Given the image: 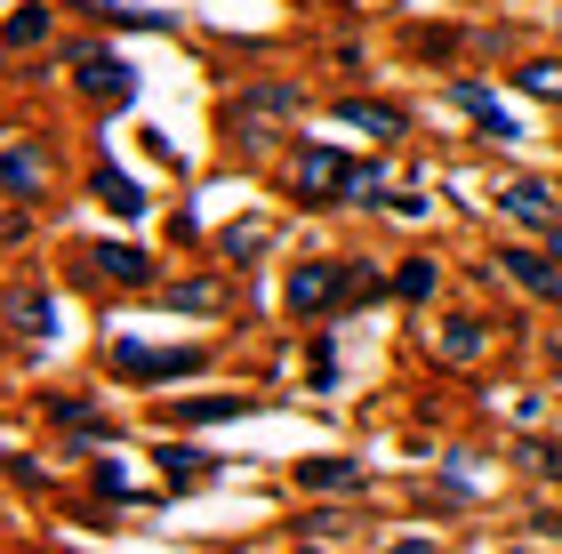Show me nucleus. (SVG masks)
Segmentation results:
<instances>
[{"mask_svg":"<svg viewBox=\"0 0 562 554\" xmlns=\"http://www.w3.org/2000/svg\"><path fill=\"white\" fill-rule=\"evenodd\" d=\"M362 185H370V169H353L346 154H329V145H305V154L290 161V193L297 201H346Z\"/></svg>","mask_w":562,"mask_h":554,"instance_id":"obj_1","label":"nucleus"},{"mask_svg":"<svg viewBox=\"0 0 562 554\" xmlns=\"http://www.w3.org/2000/svg\"><path fill=\"white\" fill-rule=\"evenodd\" d=\"M72 72H81V89H89V97H105V105H121V97L137 89V81H130V65H121L113 48H81V57H72Z\"/></svg>","mask_w":562,"mask_h":554,"instance_id":"obj_2","label":"nucleus"},{"mask_svg":"<svg viewBox=\"0 0 562 554\" xmlns=\"http://www.w3.org/2000/svg\"><path fill=\"white\" fill-rule=\"evenodd\" d=\"M338 290H353L346 273H338V265H305L297 282H290V306H297V314H314V306H329V297H338Z\"/></svg>","mask_w":562,"mask_h":554,"instance_id":"obj_3","label":"nucleus"},{"mask_svg":"<svg viewBox=\"0 0 562 554\" xmlns=\"http://www.w3.org/2000/svg\"><path fill=\"white\" fill-rule=\"evenodd\" d=\"M97 265L113 273V282H153V258H137V249H121V241H105V249H89Z\"/></svg>","mask_w":562,"mask_h":554,"instance_id":"obj_4","label":"nucleus"},{"mask_svg":"<svg viewBox=\"0 0 562 554\" xmlns=\"http://www.w3.org/2000/svg\"><path fill=\"white\" fill-rule=\"evenodd\" d=\"M506 210H515V217H530V225H554V201H547V185H539V178L506 185Z\"/></svg>","mask_w":562,"mask_h":554,"instance_id":"obj_5","label":"nucleus"},{"mask_svg":"<svg viewBox=\"0 0 562 554\" xmlns=\"http://www.w3.org/2000/svg\"><path fill=\"white\" fill-rule=\"evenodd\" d=\"M506 273H515L530 297H554V265H547V258H530V249H515V258H506Z\"/></svg>","mask_w":562,"mask_h":554,"instance_id":"obj_6","label":"nucleus"},{"mask_svg":"<svg viewBox=\"0 0 562 554\" xmlns=\"http://www.w3.org/2000/svg\"><path fill=\"white\" fill-rule=\"evenodd\" d=\"M346 121H362L370 137H402V113H386V105H346Z\"/></svg>","mask_w":562,"mask_h":554,"instance_id":"obj_7","label":"nucleus"},{"mask_svg":"<svg viewBox=\"0 0 562 554\" xmlns=\"http://www.w3.org/2000/svg\"><path fill=\"white\" fill-rule=\"evenodd\" d=\"M97 185H105V201H113L121 217H137V210H145V193H137L130 178H113V169H105V178H97Z\"/></svg>","mask_w":562,"mask_h":554,"instance_id":"obj_8","label":"nucleus"},{"mask_svg":"<svg viewBox=\"0 0 562 554\" xmlns=\"http://www.w3.org/2000/svg\"><path fill=\"white\" fill-rule=\"evenodd\" d=\"M0 178H9V193H33V185H41V161H33V154H9Z\"/></svg>","mask_w":562,"mask_h":554,"instance_id":"obj_9","label":"nucleus"},{"mask_svg":"<svg viewBox=\"0 0 562 554\" xmlns=\"http://www.w3.org/2000/svg\"><path fill=\"white\" fill-rule=\"evenodd\" d=\"M305 483H314V490H346V483H353V466H346V459H338V466L314 459V466H305Z\"/></svg>","mask_w":562,"mask_h":554,"instance_id":"obj_10","label":"nucleus"},{"mask_svg":"<svg viewBox=\"0 0 562 554\" xmlns=\"http://www.w3.org/2000/svg\"><path fill=\"white\" fill-rule=\"evenodd\" d=\"M522 89H539V97H562V65H522Z\"/></svg>","mask_w":562,"mask_h":554,"instance_id":"obj_11","label":"nucleus"},{"mask_svg":"<svg viewBox=\"0 0 562 554\" xmlns=\"http://www.w3.org/2000/svg\"><path fill=\"white\" fill-rule=\"evenodd\" d=\"M41 33H48V16H41V9H24V16H9V48H16V41H41Z\"/></svg>","mask_w":562,"mask_h":554,"instance_id":"obj_12","label":"nucleus"},{"mask_svg":"<svg viewBox=\"0 0 562 554\" xmlns=\"http://www.w3.org/2000/svg\"><path fill=\"white\" fill-rule=\"evenodd\" d=\"M386 554H442V546H434V539H394Z\"/></svg>","mask_w":562,"mask_h":554,"instance_id":"obj_13","label":"nucleus"},{"mask_svg":"<svg viewBox=\"0 0 562 554\" xmlns=\"http://www.w3.org/2000/svg\"><path fill=\"white\" fill-rule=\"evenodd\" d=\"M547 258L562 265V225H547Z\"/></svg>","mask_w":562,"mask_h":554,"instance_id":"obj_14","label":"nucleus"}]
</instances>
